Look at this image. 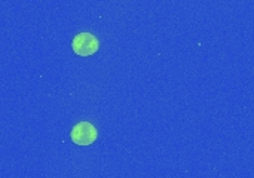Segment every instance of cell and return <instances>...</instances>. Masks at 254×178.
<instances>
[{
	"instance_id": "1",
	"label": "cell",
	"mask_w": 254,
	"mask_h": 178,
	"mask_svg": "<svg viewBox=\"0 0 254 178\" xmlns=\"http://www.w3.org/2000/svg\"><path fill=\"white\" fill-rule=\"evenodd\" d=\"M97 137H98V132L95 126L91 125L89 122H80L74 125L70 132L71 141L77 146H89L97 140Z\"/></svg>"
},
{
	"instance_id": "2",
	"label": "cell",
	"mask_w": 254,
	"mask_h": 178,
	"mask_svg": "<svg viewBox=\"0 0 254 178\" xmlns=\"http://www.w3.org/2000/svg\"><path fill=\"white\" fill-rule=\"evenodd\" d=\"M71 48L73 51L80 55V57H89L92 54H95L100 48L98 40L95 36H92L91 33H79L73 42H71Z\"/></svg>"
}]
</instances>
